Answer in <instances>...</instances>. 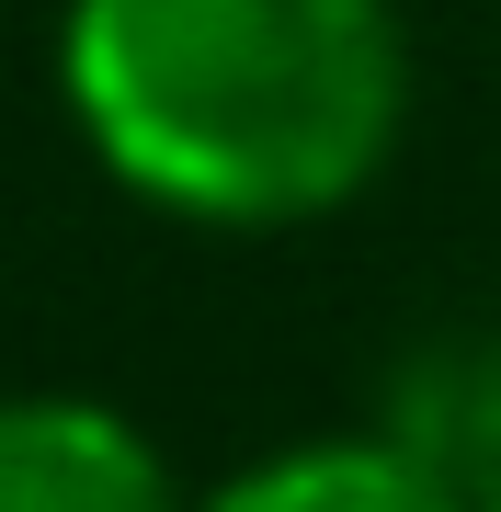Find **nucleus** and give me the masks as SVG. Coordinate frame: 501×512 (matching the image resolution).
<instances>
[{
  "instance_id": "nucleus-1",
  "label": "nucleus",
  "mask_w": 501,
  "mask_h": 512,
  "mask_svg": "<svg viewBox=\"0 0 501 512\" xmlns=\"http://www.w3.org/2000/svg\"><path fill=\"white\" fill-rule=\"evenodd\" d=\"M57 92L160 217L308 228L388 171L410 46L388 0H69Z\"/></svg>"
},
{
  "instance_id": "nucleus-2",
  "label": "nucleus",
  "mask_w": 501,
  "mask_h": 512,
  "mask_svg": "<svg viewBox=\"0 0 501 512\" xmlns=\"http://www.w3.org/2000/svg\"><path fill=\"white\" fill-rule=\"evenodd\" d=\"M0 512H194L126 410L35 387L0 399Z\"/></svg>"
},
{
  "instance_id": "nucleus-3",
  "label": "nucleus",
  "mask_w": 501,
  "mask_h": 512,
  "mask_svg": "<svg viewBox=\"0 0 501 512\" xmlns=\"http://www.w3.org/2000/svg\"><path fill=\"white\" fill-rule=\"evenodd\" d=\"M194 512H456V490L410 456L399 433H365V444H285V456L240 467L217 501Z\"/></svg>"
},
{
  "instance_id": "nucleus-4",
  "label": "nucleus",
  "mask_w": 501,
  "mask_h": 512,
  "mask_svg": "<svg viewBox=\"0 0 501 512\" xmlns=\"http://www.w3.org/2000/svg\"><path fill=\"white\" fill-rule=\"evenodd\" d=\"M399 444L456 490V512H501V330L433 353L399 399Z\"/></svg>"
}]
</instances>
